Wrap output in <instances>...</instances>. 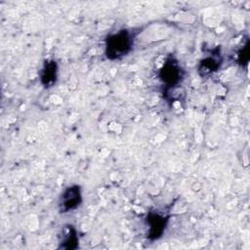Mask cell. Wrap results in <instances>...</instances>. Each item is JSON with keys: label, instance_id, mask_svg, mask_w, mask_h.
I'll list each match as a JSON object with an SVG mask.
<instances>
[{"label": "cell", "instance_id": "1", "mask_svg": "<svg viewBox=\"0 0 250 250\" xmlns=\"http://www.w3.org/2000/svg\"><path fill=\"white\" fill-rule=\"evenodd\" d=\"M134 33L128 29H120L105 39L104 53L108 60H119L127 56L134 46Z\"/></svg>", "mask_w": 250, "mask_h": 250}, {"label": "cell", "instance_id": "2", "mask_svg": "<svg viewBox=\"0 0 250 250\" xmlns=\"http://www.w3.org/2000/svg\"><path fill=\"white\" fill-rule=\"evenodd\" d=\"M159 79L166 85L167 89L179 86L184 77V70L180 63L173 58H169L163 62L158 70Z\"/></svg>", "mask_w": 250, "mask_h": 250}, {"label": "cell", "instance_id": "3", "mask_svg": "<svg viewBox=\"0 0 250 250\" xmlns=\"http://www.w3.org/2000/svg\"><path fill=\"white\" fill-rule=\"evenodd\" d=\"M82 203L81 188L72 185L64 188L59 199V209L61 213H67L77 209Z\"/></svg>", "mask_w": 250, "mask_h": 250}, {"label": "cell", "instance_id": "4", "mask_svg": "<svg viewBox=\"0 0 250 250\" xmlns=\"http://www.w3.org/2000/svg\"><path fill=\"white\" fill-rule=\"evenodd\" d=\"M167 224V218L158 213V212H150L146 217V225L148 229V237L150 239L159 238L163 231L165 230V227Z\"/></svg>", "mask_w": 250, "mask_h": 250}, {"label": "cell", "instance_id": "5", "mask_svg": "<svg viewBox=\"0 0 250 250\" xmlns=\"http://www.w3.org/2000/svg\"><path fill=\"white\" fill-rule=\"evenodd\" d=\"M222 57L219 49L213 50L211 54L204 57L198 65V73L201 76H208L218 70L222 64Z\"/></svg>", "mask_w": 250, "mask_h": 250}, {"label": "cell", "instance_id": "6", "mask_svg": "<svg viewBox=\"0 0 250 250\" xmlns=\"http://www.w3.org/2000/svg\"><path fill=\"white\" fill-rule=\"evenodd\" d=\"M58 78V65L55 61H47L41 71H40V81L41 84L46 87H52Z\"/></svg>", "mask_w": 250, "mask_h": 250}, {"label": "cell", "instance_id": "7", "mask_svg": "<svg viewBox=\"0 0 250 250\" xmlns=\"http://www.w3.org/2000/svg\"><path fill=\"white\" fill-rule=\"evenodd\" d=\"M60 243V247L63 249H75L78 246V235L73 226H64V228L62 229Z\"/></svg>", "mask_w": 250, "mask_h": 250}]
</instances>
